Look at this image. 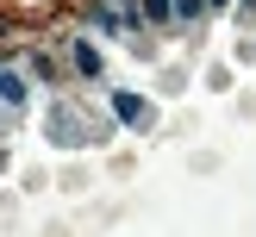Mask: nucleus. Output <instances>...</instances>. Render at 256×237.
Instances as JSON below:
<instances>
[{"label": "nucleus", "mask_w": 256, "mask_h": 237, "mask_svg": "<svg viewBox=\"0 0 256 237\" xmlns=\"http://www.w3.org/2000/svg\"><path fill=\"white\" fill-rule=\"evenodd\" d=\"M69 56H75V69H82L88 81H94V75H100V50L88 44V37H75V50H69Z\"/></svg>", "instance_id": "nucleus-4"}, {"label": "nucleus", "mask_w": 256, "mask_h": 237, "mask_svg": "<svg viewBox=\"0 0 256 237\" xmlns=\"http://www.w3.org/2000/svg\"><path fill=\"white\" fill-rule=\"evenodd\" d=\"M144 19H150V25H162V19H175V0H144Z\"/></svg>", "instance_id": "nucleus-6"}, {"label": "nucleus", "mask_w": 256, "mask_h": 237, "mask_svg": "<svg viewBox=\"0 0 256 237\" xmlns=\"http://www.w3.org/2000/svg\"><path fill=\"white\" fill-rule=\"evenodd\" d=\"M44 131H50V144H62V150H82V144H100V137H106V125H88V112L75 106V100H50V119H44Z\"/></svg>", "instance_id": "nucleus-1"}, {"label": "nucleus", "mask_w": 256, "mask_h": 237, "mask_svg": "<svg viewBox=\"0 0 256 237\" xmlns=\"http://www.w3.org/2000/svg\"><path fill=\"white\" fill-rule=\"evenodd\" d=\"M94 25L100 31H138L144 25V0H94Z\"/></svg>", "instance_id": "nucleus-2"}, {"label": "nucleus", "mask_w": 256, "mask_h": 237, "mask_svg": "<svg viewBox=\"0 0 256 237\" xmlns=\"http://www.w3.org/2000/svg\"><path fill=\"white\" fill-rule=\"evenodd\" d=\"M206 6H232V0H206Z\"/></svg>", "instance_id": "nucleus-8"}, {"label": "nucleus", "mask_w": 256, "mask_h": 237, "mask_svg": "<svg viewBox=\"0 0 256 237\" xmlns=\"http://www.w3.org/2000/svg\"><path fill=\"white\" fill-rule=\"evenodd\" d=\"M112 112H119L125 125H150V106H144L138 94H112Z\"/></svg>", "instance_id": "nucleus-3"}, {"label": "nucleus", "mask_w": 256, "mask_h": 237, "mask_svg": "<svg viewBox=\"0 0 256 237\" xmlns=\"http://www.w3.org/2000/svg\"><path fill=\"white\" fill-rule=\"evenodd\" d=\"M0 106H25V81L12 69H0Z\"/></svg>", "instance_id": "nucleus-5"}, {"label": "nucleus", "mask_w": 256, "mask_h": 237, "mask_svg": "<svg viewBox=\"0 0 256 237\" xmlns=\"http://www.w3.org/2000/svg\"><path fill=\"white\" fill-rule=\"evenodd\" d=\"M206 12V0H175V19H200Z\"/></svg>", "instance_id": "nucleus-7"}]
</instances>
